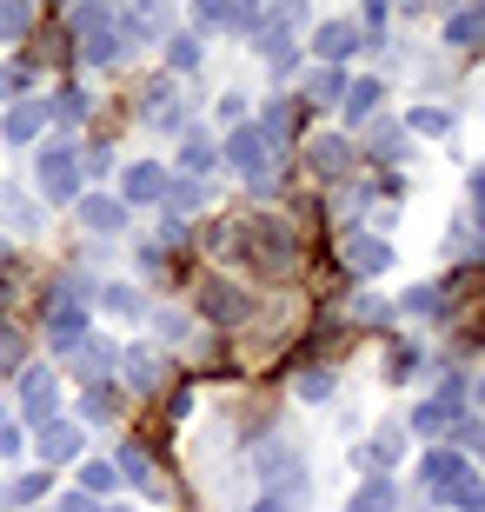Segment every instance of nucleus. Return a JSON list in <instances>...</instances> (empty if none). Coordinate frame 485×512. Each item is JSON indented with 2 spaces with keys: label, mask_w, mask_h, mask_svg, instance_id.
<instances>
[{
  "label": "nucleus",
  "mask_w": 485,
  "mask_h": 512,
  "mask_svg": "<svg viewBox=\"0 0 485 512\" xmlns=\"http://www.w3.org/2000/svg\"><path fill=\"white\" fill-rule=\"evenodd\" d=\"M426 479H432V493L446 499L452 512H479V506H485V479L472 473L459 453H432V459H426Z\"/></svg>",
  "instance_id": "f257e3e1"
},
{
  "label": "nucleus",
  "mask_w": 485,
  "mask_h": 512,
  "mask_svg": "<svg viewBox=\"0 0 485 512\" xmlns=\"http://www.w3.org/2000/svg\"><path fill=\"white\" fill-rule=\"evenodd\" d=\"M226 167L246 173L260 193H273V153H266V133L260 127H233V140H226Z\"/></svg>",
  "instance_id": "f03ea898"
},
{
  "label": "nucleus",
  "mask_w": 485,
  "mask_h": 512,
  "mask_svg": "<svg viewBox=\"0 0 485 512\" xmlns=\"http://www.w3.org/2000/svg\"><path fill=\"white\" fill-rule=\"evenodd\" d=\"M80 187V147L74 140H54V147L40 153V193L47 200H74Z\"/></svg>",
  "instance_id": "7ed1b4c3"
},
{
  "label": "nucleus",
  "mask_w": 485,
  "mask_h": 512,
  "mask_svg": "<svg viewBox=\"0 0 485 512\" xmlns=\"http://www.w3.org/2000/svg\"><path fill=\"white\" fill-rule=\"evenodd\" d=\"M167 167H153V160H133L127 180H120V207H153V200H167Z\"/></svg>",
  "instance_id": "20e7f679"
},
{
  "label": "nucleus",
  "mask_w": 485,
  "mask_h": 512,
  "mask_svg": "<svg viewBox=\"0 0 485 512\" xmlns=\"http://www.w3.org/2000/svg\"><path fill=\"white\" fill-rule=\"evenodd\" d=\"M54 399H60V386H54V373H47V366H27V373H20V413L34 419V426H47V419H54Z\"/></svg>",
  "instance_id": "39448f33"
},
{
  "label": "nucleus",
  "mask_w": 485,
  "mask_h": 512,
  "mask_svg": "<svg viewBox=\"0 0 485 512\" xmlns=\"http://www.w3.org/2000/svg\"><path fill=\"white\" fill-rule=\"evenodd\" d=\"M339 253H346V266H353V273H386V266H392V247L379 240V233H346V240H339Z\"/></svg>",
  "instance_id": "423d86ee"
},
{
  "label": "nucleus",
  "mask_w": 485,
  "mask_h": 512,
  "mask_svg": "<svg viewBox=\"0 0 485 512\" xmlns=\"http://www.w3.org/2000/svg\"><path fill=\"white\" fill-rule=\"evenodd\" d=\"M80 446H87V433H80V426H67V419H47V426H40V459H47V466L80 459Z\"/></svg>",
  "instance_id": "0eeeda50"
},
{
  "label": "nucleus",
  "mask_w": 485,
  "mask_h": 512,
  "mask_svg": "<svg viewBox=\"0 0 485 512\" xmlns=\"http://www.w3.org/2000/svg\"><path fill=\"white\" fill-rule=\"evenodd\" d=\"M74 213H80V227H87V233H120V227H127V207H120V200H100V193L74 200Z\"/></svg>",
  "instance_id": "6e6552de"
},
{
  "label": "nucleus",
  "mask_w": 485,
  "mask_h": 512,
  "mask_svg": "<svg viewBox=\"0 0 485 512\" xmlns=\"http://www.w3.org/2000/svg\"><path fill=\"white\" fill-rule=\"evenodd\" d=\"M127 20H133L140 40H160L167 34V0H127ZM127 20H120V27H127Z\"/></svg>",
  "instance_id": "1a4fd4ad"
},
{
  "label": "nucleus",
  "mask_w": 485,
  "mask_h": 512,
  "mask_svg": "<svg viewBox=\"0 0 485 512\" xmlns=\"http://www.w3.org/2000/svg\"><path fill=\"white\" fill-rule=\"evenodd\" d=\"M193 27L200 34H226V27H246V20L233 0H193Z\"/></svg>",
  "instance_id": "9d476101"
},
{
  "label": "nucleus",
  "mask_w": 485,
  "mask_h": 512,
  "mask_svg": "<svg viewBox=\"0 0 485 512\" xmlns=\"http://www.w3.org/2000/svg\"><path fill=\"white\" fill-rule=\"evenodd\" d=\"M47 127V107H34V100H27V107H14V114H7V147H27V140H34V133Z\"/></svg>",
  "instance_id": "9b49d317"
},
{
  "label": "nucleus",
  "mask_w": 485,
  "mask_h": 512,
  "mask_svg": "<svg viewBox=\"0 0 485 512\" xmlns=\"http://www.w3.org/2000/svg\"><path fill=\"white\" fill-rule=\"evenodd\" d=\"M313 47H319V54H326V60H346V54H353V47H359V27H346V20H326V27H319V40H313Z\"/></svg>",
  "instance_id": "f8f14e48"
},
{
  "label": "nucleus",
  "mask_w": 485,
  "mask_h": 512,
  "mask_svg": "<svg viewBox=\"0 0 485 512\" xmlns=\"http://www.w3.org/2000/svg\"><path fill=\"white\" fill-rule=\"evenodd\" d=\"M392 506H399V486L392 479H366L353 493V512H392Z\"/></svg>",
  "instance_id": "ddd939ff"
},
{
  "label": "nucleus",
  "mask_w": 485,
  "mask_h": 512,
  "mask_svg": "<svg viewBox=\"0 0 485 512\" xmlns=\"http://www.w3.org/2000/svg\"><path fill=\"white\" fill-rule=\"evenodd\" d=\"M472 40H485V7H466L446 20V47H472Z\"/></svg>",
  "instance_id": "4468645a"
},
{
  "label": "nucleus",
  "mask_w": 485,
  "mask_h": 512,
  "mask_svg": "<svg viewBox=\"0 0 485 512\" xmlns=\"http://www.w3.org/2000/svg\"><path fill=\"white\" fill-rule=\"evenodd\" d=\"M399 453H406V433L399 426H386V433H373V446H366V466H399Z\"/></svg>",
  "instance_id": "2eb2a0df"
},
{
  "label": "nucleus",
  "mask_w": 485,
  "mask_h": 512,
  "mask_svg": "<svg viewBox=\"0 0 485 512\" xmlns=\"http://www.w3.org/2000/svg\"><path fill=\"white\" fill-rule=\"evenodd\" d=\"M34 27V0H0V40H20Z\"/></svg>",
  "instance_id": "dca6fc26"
},
{
  "label": "nucleus",
  "mask_w": 485,
  "mask_h": 512,
  "mask_svg": "<svg viewBox=\"0 0 485 512\" xmlns=\"http://www.w3.org/2000/svg\"><path fill=\"white\" fill-rule=\"evenodd\" d=\"M406 127H412V133H426V140H439V133H452V114H439V107H412Z\"/></svg>",
  "instance_id": "f3484780"
},
{
  "label": "nucleus",
  "mask_w": 485,
  "mask_h": 512,
  "mask_svg": "<svg viewBox=\"0 0 485 512\" xmlns=\"http://www.w3.org/2000/svg\"><path fill=\"white\" fill-rule=\"evenodd\" d=\"M313 167L326 173V180H333V173L346 167V140H313Z\"/></svg>",
  "instance_id": "a211bd4d"
},
{
  "label": "nucleus",
  "mask_w": 485,
  "mask_h": 512,
  "mask_svg": "<svg viewBox=\"0 0 485 512\" xmlns=\"http://www.w3.org/2000/svg\"><path fill=\"white\" fill-rule=\"evenodd\" d=\"M373 100H379V80H359L353 94H346V120H366V114H373Z\"/></svg>",
  "instance_id": "6ab92c4d"
},
{
  "label": "nucleus",
  "mask_w": 485,
  "mask_h": 512,
  "mask_svg": "<svg viewBox=\"0 0 485 512\" xmlns=\"http://www.w3.org/2000/svg\"><path fill=\"white\" fill-rule=\"evenodd\" d=\"M0 207H7V220H14L20 233H40V213L27 207V200H20V193H7V200H0Z\"/></svg>",
  "instance_id": "aec40b11"
},
{
  "label": "nucleus",
  "mask_w": 485,
  "mask_h": 512,
  "mask_svg": "<svg viewBox=\"0 0 485 512\" xmlns=\"http://www.w3.org/2000/svg\"><path fill=\"white\" fill-rule=\"evenodd\" d=\"M113 473H120V479H133V486H153V466H147L140 453H120V466H113Z\"/></svg>",
  "instance_id": "412c9836"
},
{
  "label": "nucleus",
  "mask_w": 485,
  "mask_h": 512,
  "mask_svg": "<svg viewBox=\"0 0 485 512\" xmlns=\"http://www.w3.org/2000/svg\"><path fill=\"white\" fill-rule=\"evenodd\" d=\"M40 493H47V473H27V479L14 486V493H7V506H34Z\"/></svg>",
  "instance_id": "4be33fe9"
},
{
  "label": "nucleus",
  "mask_w": 485,
  "mask_h": 512,
  "mask_svg": "<svg viewBox=\"0 0 485 512\" xmlns=\"http://www.w3.org/2000/svg\"><path fill=\"white\" fill-rule=\"evenodd\" d=\"M127 380L133 386H160V366H153L147 353H133V360H127Z\"/></svg>",
  "instance_id": "5701e85b"
},
{
  "label": "nucleus",
  "mask_w": 485,
  "mask_h": 512,
  "mask_svg": "<svg viewBox=\"0 0 485 512\" xmlns=\"http://www.w3.org/2000/svg\"><path fill=\"white\" fill-rule=\"evenodd\" d=\"M326 393H333V380H326V373H306V380H299V399H313V406H319Z\"/></svg>",
  "instance_id": "b1692460"
},
{
  "label": "nucleus",
  "mask_w": 485,
  "mask_h": 512,
  "mask_svg": "<svg viewBox=\"0 0 485 512\" xmlns=\"http://www.w3.org/2000/svg\"><path fill=\"white\" fill-rule=\"evenodd\" d=\"M339 94H346V74H319L313 80V100H339Z\"/></svg>",
  "instance_id": "393cba45"
},
{
  "label": "nucleus",
  "mask_w": 485,
  "mask_h": 512,
  "mask_svg": "<svg viewBox=\"0 0 485 512\" xmlns=\"http://www.w3.org/2000/svg\"><path fill=\"white\" fill-rule=\"evenodd\" d=\"M20 446H27V433L20 426H0V459H20Z\"/></svg>",
  "instance_id": "a878e982"
},
{
  "label": "nucleus",
  "mask_w": 485,
  "mask_h": 512,
  "mask_svg": "<svg viewBox=\"0 0 485 512\" xmlns=\"http://www.w3.org/2000/svg\"><path fill=\"white\" fill-rule=\"evenodd\" d=\"M54 114H60V120H80V114H87V94H60Z\"/></svg>",
  "instance_id": "bb28decb"
},
{
  "label": "nucleus",
  "mask_w": 485,
  "mask_h": 512,
  "mask_svg": "<svg viewBox=\"0 0 485 512\" xmlns=\"http://www.w3.org/2000/svg\"><path fill=\"white\" fill-rule=\"evenodd\" d=\"M113 479H120V473H113V466H87V493H107Z\"/></svg>",
  "instance_id": "cd10ccee"
},
{
  "label": "nucleus",
  "mask_w": 485,
  "mask_h": 512,
  "mask_svg": "<svg viewBox=\"0 0 485 512\" xmlns=\"http://www.w3.org/2000/svg\"><path fill=\"white\" fill-rule=\"evenodd\" d=\"M180 160H187V167H193V173H200V167H206V160H213V147H206V140H187V153H180Z\"/></svg>",
  "instance_id": "c85d7f7f"
},
{
  "label": "nucleus",
  "mask_w": 485,
  "mask_h": 512,
  "mask_svg": "<svg viewBox=\"0 0 485 512\" xmlns=\"http://www.w3.org/2000/svg\"><path fill=\"white\" fill-rule=\"evenodd\" d=\"M173 67H200V47L193 40H173Z\"/></svg>",
  "instance_id": "c756f323"
},
{
  "label": "nucleus",
  "mask_w": 485,
  "mask_h": 512,
  "mask_svg": "<svg viewBox=\"0 0 485 512\" xmlns=\"http://www.w3.org/2000/svg\"><path fill=\"white\" fill-rule=\"evenodd\" d=\"M20 366V346H14V333H0V373H14Z\"/></svg>",
  "instance_id": "7c9ffc66"
},
{
  "label": "nucleus",
  "mask_w": 485,
  "mask_h": 512,
  "mask_svg": "<svg viewBox=\"0 0 485 512\" xmlns=\"http://www.w3.org/2000/svg\"><path fill=\"white\" fill-rule=\"evenodd\" d=\"M107 306H113V313H140V300H133L127 286H113V293H107Z\"/></svg>",
  "instance_id": "2f4dec72"
},
{
  "label": "nucleus",
  "mask_w": 485,
  "mask_h": 512,
  "mask_svg": "<svg viewBox=\"0 0 485 512\" xmlns=\"http://www.w3.org/2000/svg\"><path fill=\"white\" fill-rule=\"evenodd\" d=\"M60 512H94V493H67V499H60Z\"/></svg>",
  "instance_id": "473e14b6"
},
{
  "label": "nucleus",
  "mask_w": 485,
  "mask_h": 512,
  "mask_svg": "<svg viewBox=\"0 0 485 512\" xmlns=\"http://www.w3.org/2000/svg\"><path fill=\"white\" fill-rule=\"evenodd\" d=\"M472 207H479V227H485V167L472 173Z\"/></svg>",
  "instance_id": "72a5a7b5"
},
{
  "label": "nucleus",
  "mask_w": 485,
  "mask_h": 512,
  "mask_svg": "<svg viewBox=\"0 0 485 512\" xmlns=\"http://www.w3.org/2000/svg\"><path fill=\"white\" fill-rule=\"evenodd\" d=\"M479 406H485V380H479Z\"/></svg>",
  "instance_id": "f704fd0d"
}]
</instances>
